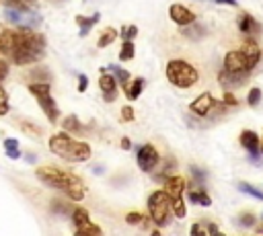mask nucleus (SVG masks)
Masks as SVG:
<instances>
[{"mask_svg":"<svg viewBox=\"0 0 263 236\" xmlns=\"http://www.w3.org/2000/svg\"><path fill=\"white\" fill-rule=\"evenodd\" d=\"M201 232H203V230H201V228H199L197 224H195V226L191 228V234H201Z\"/></svg>","mask_w":263,"mask_h":236,"instance_id":"nucleus-48","label":"nucleus"},{"mask_svg":"<svg viewBox=\"0 0 263 236\" xmlns=\"http://www.w3.org/2000/svg\"><path fill=\"white\" fill-rule=\"evenodd\" d=\"M259 101H261V88L255 86V88L249 90V94H247V103L255 107V105H259Z\"/></svg>","mask_w":263,"mask_h":236,"instance_id":"nucleus-28","label":"nucleus"},{"mask_svg":"<svg viewBox=\"0 0 263 236\" xmlns=\"http://www.w3.org/2000/svg\"><path fill=\"white\" fill-rule=\"evenodd\" d=\"M238 191H242V193H247V195H251V197L263 201V191L257 189V187H251L249 183H242V181H240V183H238Z\"/></svg>","mask_w":263,"mask_h":236,"instance_id":"nucleus-26","label":"nucleus"},{"mask_svg":"<svg viewBox=\"0 0 263 236\" xmlns=\"http://www.w3.org/2000/svg\"><path fill=\"white\" fill-rule=\"evenodd\" d=\"M72 220H74V226H76V228L82 226V224H86V222H90V220H88V211H86L84 207H76V209L72 211Z\"/></svg>","mask_w":263,"mask_h":236,"instance_id":"nucleus-25","label":"nucleus"},{"mask_svg":"<svg viewBox=\"0 0 263 236\" xmlns=\"http://www.w3.org/2000/svg\"><path fill=\"white\" fill-rule=\"evenodd\" d=\"M189 201L191 203H197V205H212V199L205 191H189Z\"/></svg>","mask_w":263,"mask_h":236,"instance_id":"nucleus-20","label":"nucleus"},{"mask_svg":"<svg viewBox=\"0 0 263 236\" xmlns=\"http://www.w3.org/2000/svg\"><path fill=\"white\" fill-rule=\"evenodd\" d=\"M164 191L171 195V199H177L185 191V179L183 176H168L164 181Z\"/></svg>","mask_w":263,"mask_h":236,"instance_id":"nucleus-17","label":"nucleus"},{"mask_svg":"<svg viewBox=\"0 0 263 236\" xmlns=\"http://www.w3.org/2000/svg\"><path fill=\"white\" fill-rule=\"evenodd\" d=\"M29 90H31V94L37 99V103H39L41 111L47 115V119H49L51 123H55V121H58V105H55V101H53V96H51L49 84H47V82H33V84L29 86Z\"/></svg>","mask_w":263,"mask_h":236,"instance_id":"nucleus-7","label":"nucleus"},{"mask_svg":"<svg viewBox=\"0 0 263 236\" xmlns=\"http://www.w3.org/2000/svg\"><path fill=\"white\" fill-rule=\"evenodd\" d=\"M16 146V140H4V148H14Z\"/></svg>","mask_w":263,"mask_h":236,"instance_id":"nucleus-45","label":"nucleus"},{"mask_svg":"<svg viewBox=\"0 0 263 236\" xmlns=\"http://www.w3.org/2000/svg\"><path fill=\"white\" fill-rule=\"evenodd\" d=\"M129 146H132V142H129L127 137H123V140H121V148H125V150H127Z\"/></svg>","mask_w":263,"mask_h":236,"instance_id":"nucleus-46","label":"nucleus"},{"mask_svg":"<svg viewBox=\"0 0 263 236\" xmlns=\"http://www.w3.org/2000/svg\"><path fill=\"white\" fill-rule=\"evenodd\" d=\"M4 6H21V4H33L35 0H0Z\"/></svg>","mask_w":263,"mask_h":236,"instance_id":"nucleus-36","label":"nucleus"},{"mask_svg":"<svg viewBox=\"0 0 263 236\" xmlns=\"http://www.w3.org/2000/svg\"><path fill=\"white\" fill-rule=\"evenodd\" d=\"M166 78L171 84H175L179 88H189L197 82L199 74L191 64H187L183 60H171L166 64Z\"/></svg>","mask_w":263,"mask_h":236,"instance_id":"nucleus-4","label":"nucleus"},{"mask_svg":"<svg viewBox=\"0 0 263 236\" xmlns=\"http://www.w3.org/2000/svg\"><path fill=\"white\" fill-rule=\"evenodd\" d=\"M240 146L251 154V160L255 162H259V150H261V146H259V135L255 133V131H251V129H245L242 133H240Z\"/></svg>","mask_w":263,"mask_h":236,"instance_id":"nucleus-13","label":"nucleus"},{"mask_svg":"<svg viewBox=\"0 0 263 236\" xmlns=\"http://www.w3.org/2000/svg\"><path fill=\"white\" fill-rule=\"evenodd\" d=\"M173 213H175L177 218H183V215H185V205H183V199H181V197L173 199Z\"/></svg>","mask_w":263,"mask_h":236,"instance_id":"nucleus-30","label":"nucleus"},{"mask_svg":"<svg viewBox=\"0 0 263 236\" xmlns=\"http://www.w3.org/2000/svg\"><path fill=\"white\" fill-rule=\"evenodd\" d=\"M208 232H212V234H218V228H216V226H214V224H212V226H210V228H208Z\"/></svg>","mask_w":263,"mask_h":236,"instance_id":"nucleus-50","label":"nucleus"},{"mask_svg":"<svg viewBox=\"0 0 263 236\" xmlns=\"http://www.w3.org/2000/svg\"><path fill=\"white\" fill-rule=\"evenodd\" d=\"M4 18L12 25H18V27H27V29H33L37 25H41V14L37 10H31L27 4H21V6H6L4 8Z\"/></svg>","mask_w":263,"mask_h":236,"instance_id":"nucleus-6","label":"nucleus"},{"mask_svg":"<svg viewBox=\"0 0 263 236\" xmlns=\"http://www.w3.org/2000/svg\"><path fill=\"white\" fill-rule=\"evenodd\" d=\"M115 37H117V31L109 27L107 31H103V33H101V37H99L97 45H99V47H107V45H111V43L115 41Z\"/></svg>","mask_w":263,"mask_h":236,"instance_id":"nucleus-21","label":"nucleus"},{"mask_svg":"<svg viewBox=\"0 0 263 236\" xmlns=\"http://www.w3.org/2000/svg\"><path fill=\"white\" fill-rule=\"evenodd\" d=\"M6 113H8V94L0 86V115H6Z\"/></svg>","mask_w":263,"mask_h":236,"instance_id":"nucleus-31","label":"nucleus"},{"mask_svg":"<svg viewBox=\"0 0 263 236\" xmlns=\"http://www.w3.org/2000/svg\"><path fill=\"white\" fill-rule=\"evenodd\" d=\"M238 224L245 226V228H251V226H255V215L253 213H242L238 218Z\"/></svg>","mask_w":263,"mask_h":236,"instance_id":"nucleus-33","label":"nucleus"},{"mask_svg":"<svg viewBox=\"0 0 263 236\" xmlns=\"http://www.w3.org/2000/svg\"><path fill=\"white\" fill-rule=\"evenodd\" d=\"M134 53H136V47H134L132 39H125L123 45H121V49H119V60H132Z\"/></svg>","mask_w":263,"mask_h":236,"instance_id":"nucleus-24","label":"nucleus"},{"mask_svg":"<svg viewBox=\"0 0 263 236\" xmlns=\"http://www.w3.org/2000/svg\"><path fill=\"white\" fill-rule=\"evenodd\" d=\"M51 4H60V2H66V0H49Z\"/></svg>","mask_w":263,"mask_h":236,"instance_id":"nucleus-51","label":"nucleus"},{"mask_svg":"<svg viewBox=\"0 0 263 236\" xmlns=\"http://www.w3.org/2000/svg\"><path fill=\"white\" fill-rule=\"evenodd\" d=\"M181 33L185 35V37H189V39H193V41H199L203 35H205V27L203 25H199V23H189V25H185V27H181Z\"/></svg>","mask_w":263,"mask_h":236,"instance_id":"nucleus-18","label":"nucleus"},{"mask_svg":"<svg viewBox=\"0 0 263 236\" xmlns=\"http://www.w3.org/2000/svg\"><path fill=\"white\" fill-rule=\"evenodd\" d=\"M238 31L240 33H245L247 37H251V35H255V33H259L261 31V25L251 16V14H240L238 16Z\"/></svg>","mask_w":263,"mask_h":236,"instance_id":"nucleus-16","label":"nucleus"},{"mask_svg":"<svg viewBox=\"0 0 263 236\" xmlns=\"http://www.w3.org/2000/svg\"><path fill=\"white\" fill-rule=\"evenodd\" d=\"M121 117L125 119V121H134V109L127 105V107H123V111H121Z\"/></svg>","mask_w":263,"mask_h":236,"instance_id":"nucleus-38","label":"nucleus"},{"mask_svg":"<svg viewBox=\"0 0 263 236\" xmlns=\"http://www.w3.org/2000/svg\"><path fill=\"white\" fill-rule=\"evenodd\" d=\"M31 76L39 82V80H43V82H47V78H49V72L45 70V68H37V70H33L31 72Z\"/></svg>","mask_w":263,"mask_h":236,"instance_id":"nucleus-32","label":"nucleus"},{"mask_svg":"<svg viewBox=\"0 0 263 236\" xmlns=\"http://www.w3.org/2000/svg\"><path fill=\"white\" fill-rule=\"evenodd\" d=\"M142 88H144V78H136V80L132 82V86H129V90L125 92V94H127V99H129V101H136V99L140 96V92H142Z\"/></svg>","mask_w":263,"mask_h":236,"instance_id":"nucleus-23","label":"nucleus"},{"mask_svg":"<svg viewBox=\"0 0 263 236\" xmlns=\"http://www.w3.org/2000/svg\"><path fill=\"white\" fill-rule=\"evenodd\" d=\"M53 211H60V213H66V211H70V207H66L64 203H60V205H55V201H53Z\"/></svg>","mask_w":263,"mask_h":236,"instance_id":"nucleus-44","label":"nucleus"},{"mask_svg":"<svg viewBox=\"0 0 263 236\" xmlns=\"http://www.w3.org/2000/svg\"><path fill=\"white\" fill-rule=\"evenodd\" d=\"M127 224H140L144 218H142V213H136V211H132V213H127Z\"/></svg>","mask_w":263,"mask_h":236,"instance_id":"nucleus-37","label":"nucleus"},{"mask_svg":"<svg viewBox=\"0 0 263 236\" xmlns=\"http://www.w3.org/2000/svg\"><path fill=\"white\" fill-rule=\"evenodd\" d=\"M224 70H230V72H251V66H249V60H247L245 51L242 49L228 51L226 57H224Z\"/></svg>","mask_w":263,"mask_h":236,"instance_id":"nucleus-10","label":"nucleus"},{"mask_svg":"<svg viewBox=\"0 0 263 236\" xmlns=\"http://www.w3.org/2000/svg\"><path fill=\"white\" fill-rule=\"evenodd\" d=\"M109 70L113 72V76L117 78V82H119L123 88H127V82H129V72H127V70H123V68H117V66H109Z\"/></svg>","mask_w":263,"mask_h":236,"instance_id":"nucleus-22","label":"nucleus"},{"mask_svg":"<svg viewBox=\"0 0 263 236\" xmlns=\"http://www.w3.org/2000/svg\"><path fill=\"white\" fill-rule=\"evenodd\" d=\"M49 150L53 154H58L60 158L68 160V162H84L92 154V150H90V146L86 142H80V140L70 137L68 131L53 133L49 137Z\"/></svg>","mask_w":263,"mask_h":236,"instance_id":"nucleus-3","label":"nucleus"},{"mask_svg":"<svg viewBox=\"0 0 263 236\" xmlns=\"http://www.w3.org/2000/svg\"><path fill=\"white\" fill-rule=\"evenodd\" d=\"M76 232H78V234H101V228H97V226H92L90 222H86V224L78 226Z\"/></svg>","mask_w":263,"mask_h":236,"instance_id":"nucleus-29","label":"nucleus"},{"mask_svg":"<svg viewBox=\"0 0 263 236\" xmlns=\"http://www.w3.org/2000/svg\"><path fill=\"white\" fill-rule=\"evenodd\" d=\"M6 154H8L12 160H16V158L21 156V152H18V148H16V146H14V148H6Z\"/></svg>","mask_w":263,"mask_h":236,"instance_id":"nucleus-43","label":"nucleus"},{"mask_svg":"<svg viewBox=\"0 0 263 236\" xmlns=\"http://www.w3.org/2000/svg\"><path fill=\"white\" fill-rule=\"evenodd\" d=\"M255 232H257V234H263V222H261L259 226H255Z\"/></svg>","mask_w":263,"mask_h":236,"instance_id":"nucleus-49","label":"nucleus"},{"mask_svg":"<svg viewBox=\"0 0 263 236\" xmlns=\"http://www.w3.org/2000/svg\"><path fill=\"white\" fill-rule=\"evenodd\" d=\"M168 16L173 18V23H177V25H181V27H185V25H189V23L195 21V14H193L187 6H183V4H173V6H168Z\"/></svg>","mask_w":263,"mask_h":236,"instance_id":"nucleus-14","label":"nucleus"},{"mask_svg":"<svg viewBox=\"0 0 263 236\" xmlns=\"http://www.w3.org/2000/svg\"><path fill=\"white\" fill-rule=\"evenodd\" d=\"M35 176L41 183H45L47 187L60 189L62 193H66L74 201H80L84 197V183L68 170H62V168H55V166H39L35 170Z\"/></svg>","mask_w":263,"mask_h":236,"instance_id":"nucleus-2","label":"nucleus"},{"mask_svg":"<svg viewBox=\"0 0 263 236\" xmlns=\"http://www.w3.org/2000/svg\"><path fill=\"white\" fill-rule=\"evenodd\" d=\"M101 72L103 74L99 76V88L103 92V99L109 101V103H113L117 99V78L113 74H107L105 68H101Z\"/></svg>","mask_w":263,"mask_h":236,"instance_id":"nucleus-11","label":"nucleus"},{"mask_svg":"<svg viewBox=\"0 0 263 236\" xmlns=\"http://www.w3.org/2000/svg\"><path fill=\"white\" fill-rule=\"evenodd\" d=\"M249 76H251V72H230V70H224L222 68V72L218 74V82L222 84V88H226V90L232 92L234 88L242 86L249 80Z\"/></svg>","mask_w":263,"mask_h":236,"instance_id":"nucleus-9","label":"nucleus"},{"mask_svg":"<svg viewBox=\"0 0 263 236\" xmlns=\"http://www.w3.org/2000/svg\"><path fill=\"white\" fill-rule=\"evenodd\" d=\"M242 51H245V55H247V60H249V66H251V70L261 62V47H259V43L253 39V37H249L245 43H242V47H240Z\"/></svg>","mask_w":263,"mask_h":236,"instance_id":"nucleus-15","label":"nucleus"},{"mask_svg":"<svg viewBox=\"0 0 263 236\" xmlns=\"http://www.w3.org/2000/svg\"><path fill=\"white\" fill-rule=\"evenodd\" d=\"M224 103H226L228 107H234V105H238V101L232 96V92H230V90H226V94H224Z\"/></svg>","mask_w":263,"mask_h":236,"instance_id":"nucleus-40","label":"nucleus"},{"mask_svg":"<svg viewBox=\"0 0 263 236\" xmlns=\"http://www.w3.org/2000/svg\"><path fill=\"white\" fill-rule=\"evenodd\" d=\"M218 107V103H216V99L210 94V92H203V94H199L191 105H189V109H191V113H195V115H199V117H205V115H210L214 109Z\"/></svg>","mask_w":263,"mask_h":236,"instance_id":"nucleus-12","label":"nucleus"},{"mask_svg":"<svg viewBox=\"0 0 263 236\" xmlns=\"http://www.w3.org/2000/svg\"><path fill=\"white\" fill-rule=\"evenodd\" d=\"M101 16L99 14H92V16H76V23L80 25V35L84 37L95 25H97V21H99Z\"/></svg>","mask_w":263,"mask_h":236,"instance_id":"nucleus-19","label":"nucleus"},{"mask_svg":"<svg viewBox=\"0 0 263 236\" xmlns=\"http://www.w3.org/2000/svg\"><path fill=\"white\" fill-rule=\"evenodd\" d=\"M43 53H45L43 35H37L27 27L16 29V31L6 29L0 33V55L10 57L18 66L39 62Z\"/></svg>","mask_w":263,"mask_h":236,"instance_id":"nucleus-1","label":"nucleus"},{"mask_svg":"<svg viewBox=\"0 0 263 236\" xmlns=\"http://www.w3.org/2000/svg\"><path fill=\"white\" fill-rule=\"evenodd\" d=\"M6 74H8V64L4 60H0V82L6 78Z\"/></svg>","mask_w":263,"mask_h":236,"instance_id":"nucleus-42","label":"nucleus"},{"mask_svg":"<svg viewBox=\"0 0 263 236\" xmlns=\"http://www.w3.org/2000/svg\"><path fill=\"white\" fill-rule=\"evenodd\" d=\"M86 84H88L86 76H84V74H80V76H78V90H80V92H84V90H86Z\"/></svg>","mask_w":263,"mask_h":236,"instance_id":"nucleus-41","label":"nucleus"},{"mask_svg":"<svg viewBox=\"0 0 263 236\" xmlns=\"http://www.w3.org/2000/svg\"><path fill=\"white\" fill-rule=\"evenodd\" d=\"M171 209H173V199L171 195L162 189V191H154L148 197V211H150V220L156 226H164L171 218Z\"/></svg>","mask_w":263,"mask_h":236,"instance_id":"nucleus-5","label":"nucleus"},{"mask_svg":"<svg viewBox=\"0 0 263 236\" xmlns=\"http://www.w3.org/2000/svg\"><path fill=\"white\" fill-rule=\"evenodd\" d=\"M136 33H138V29H136V27H129V29L121 31V37H123V39H134V37H136Z\"/></svg>","mask_w":263,"mask_h":236,"instance_id":"nucleus-39","label":"nucleus"},{"mask_svg":"<svg viewBox=\"0 0 263 236\" xmlns=\"http://www.w3.org/2000/svg\"><path fill=\"white\" fill-rule=\"evenodd\" d=\"M21 129H23V131H29V133H33V135H39V133H41V129H39V127L31 125V123H27V121H25V123H21Z\"/></svg>","mask_w":263,"mask_h":236,"instance_id":"nucleus-35","label":"nucleus"},{"mask_svg":"<svg viewBox=\"0 0 263 236\" xmlns=\"http://www.w3.org/2000/svg\"><path fill=\"white\" fill-rule=\"evenodd\" d=\"M191 174H193V179H195L199 185L205 181V172H203L201 168H197V166H191Z\"/></svg>","mask_w":263,"mask_h":236,"instance_id":"nucleus-34","label":"nucleus"},{"mask_svg":"<svg viewBox=\"0 0 263 236\" xmlns=\"http://www.w3.org/2000/svg\"><path fill=\"white\" fill-rule=\"evenodd\" d=\"M261 220H263V215H261Z\"/></svg>","mask_w":263,"mask_h":236,"instance_id":"nucleus-52","label":"nucleus"},{"mask_svg":"<svg viewBox=\"0 0 263 236\" xmlns=\"http://www.w3.org/2000/svg\"><path fill=\"white\" fill-rule=\"evenodd\" d=\"M62 125H64L66 131H82V125H80V121H78L74 115H68V117L62 121Z\"/></svg>","mask_w":263,"mask_h":236,"instance_id":"nucleus-27","label":"nucleus"},{"mask_svg":"<svg viewBox=\"0 0 263 236\" xmlns=\"http://www.w3.org/2000/svg\"><path fill=\"white\" fill-rule=\"evenodd\" d=\"M218 4H230V6H234L236 4V0H216Z\"/></svg>","mask_w":263,"mask_h":236,"instance_id":"nucleus-47","label":"nucleus"},{"mask_svg":"<svg viewBox=\"0 0 263 236\" xmlns=\"http://www.w3.org/2000/svg\"><path fill=\"white\" fill-rule=\"evenodd\" d=\"M136 160H138V166H140L144 172H150V170L158 164L160 156H158V150H156L154 146L144 144L142 148H138V156H136Z\"/></svg>","mask_w":263,"mask_h":236,"instance_id":"nucleus-8","label":"nucleus"}]
</instances>
